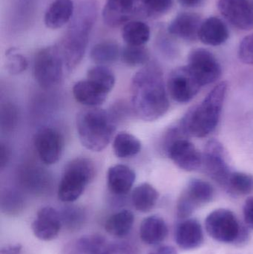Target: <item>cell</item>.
Here are the masks:
<instances>
[{"label": "cell", "mask_w": 253, "mask_h": 254, "mask_svg": "<svg viewBox=\"0 0 253 254\" xmlns=\"http://www.w3.org/2000/svg\"><path fill=\"white\" fill-rule=\"evenodd\" d=\"M135 179V171L124 164L112 166L107 173L108 190L114 195H126L133 187Z\"/></svg>", "instance_id": "cell-19"}, {"label": "cell", "mask_w": 253, "mask_h": 254, "mask_svg": "<svg viewBox=\"0 0 253 254\" xmlns=\"http://www.w3.org/2000/svg\"><path fill=\"white\" fill-rule=\"evenodd\" d=\"M87 80L106 93H109L115 84V76L105 65H98L88 71Z\"/></svg>", "instance_id": "cell-29"}, {"label": "cell", "mask_w": 253, "mask_h": 254, "mask_svg": "<svg viewBox=\"0 0 253 254\" xmlns=\"http://www.w3.org/2000/svg\"><path fill=\"white\" fill-rule=\"evenodd\" d=\"M120 54V48L115 42L103 41L92 48L90 57L95 64L105 65L117 61Z\"/></svg>", "instance_id": "cell-28"}, {"label": "cell", "mask_w": 253, "mask_h": 254, "mask_svg": "<svg viewBox=\"0 0 253 254\" xmlns=\"http://www.w3.org/2000/svg\"><path fill=\"white\" fill-rule=\"evenodd\" d=\"M95 174L96 169L92 160L84 157L71 160L64 169L58 188V198L62 202L77 201L94 180Z\"/></svg>", "instance_id": "cell-5"}, {"label": "cell", "mask_w": 253, "mask_h": 254, "mask_svg": "<svg viewBox=\"0 0 253 254\" xmlns=\"http://www.w3.org/2000/svg\"><path fill=\"white\" fill-rule=\"evenodd\" d=\"M62 226L60 213L53 207H45L37 212L31 229L39 240L51 241L58 237Z\"/></svg>", "instance_id": "cell-15"}, {"label": "cell", "mask_w": 253, "mask_h": 254, "mask_svg": "<svg viewBox=\"0 0 253 254\" xmlns=\"http://www.w3.org/2000/svg\"><path fill=\"white\" fill-rule=\"evenodd\" d=\"M65 71L58 45L39 51L34 58L33 72L37 83L43 89H51L60 83Z\"/></svg>", "instance_id": "cell-6"}, {"label": "cell", "mask_w": 253, "mask_h": 254, "mask_svg": "<svg viewBox=\"0 0 253 254\" xmlns=\"http://www.w3.org/2000/svg\"><path fill=\"white\" fill-rule=\"evenodd\" d=\"M208 235L221 243H241L246 240L248 233L242 228L236 215L227 209H217L205 220Z\"/></svg>", "instance_id": "cell-7"}, {"label": "cell", "mask_w": 253, "mask_h": 254, "mask_svg": "<svg viewBox=\"0 0 253 254\" xmlns=\"http://www.w3.org/2000/svg\"><path fill=\"white\" fill-rule=\"evenodd\" d=\"M238 55L242 63L253 65V34L247 36L242 40Z\"/></svg>", "instance_id": "cell-37"}, {"label": "cell", "mask_w": 253, "mask_h": 254, "mask_svg": "<svg viewBox=\"0 0 253 254\" xmlns=\"http://www.w3.org/2000/svg\"><path fill=\"white\" fill-rule=\"evenodd\" d=\"M28 65L26 58L15 49H10L6 53L5 67L9 74L13 75L21 74L27 69Z\"/></svg>", "instance_id": "cell-35"}, {"label": "cell", "mask_w": 253, "mask_h": 254, "mask_svg": "<svg viewBox=\"0 0 253 254\" xmlns=\"http://www.w3.org/2000/svg\"><path fill=\"white\" fill-rule=\"evenodd\" d=\"M227 82L217 84L199 105L190 109L181 120L190 136L206 137L218 126L227 95Z\"/></svg>", "instance_id": "cell-4"}, {"label": "cell", "mask_w": 253, "mask_h": 254, "mask_svg": "<svg viewBox=\"0 0 253 254\" xmlns=\"http://www.w3.org/2000/svg\"><path fill=\"white\" fill-rule=\"evenodd\" d=\"M150 254H178V252L172 246H164L159 247Z\"/></svg>", "instance_id": "cell-42"}, {"label": "cell", "mask_w": 253, "mask_h": 254, "mask_svg": "<svg viewBox=\"0 0 253 254\" xmlns=\"http://www.w3.org/2000/svg\"><path fill=\"white\" fill-rule=\"evenodd\" d=\"M117 128L113 113L98 107L82 110L77 117V130L83 146L92 152H101L111 142Z\"/></svg>", "instance_id": "cell-3"}, {"label": "cell", "mask_w": 253, "mask_h": 254, "mask_svg": "<svg viewBox=\"0 0 253 254\" xmlns=\"http://www.w3.org/2000/svg\"><path fill=\"white\" fill-rule=\"evenodd\" d=\"M244 219L248 228L253 230V196L245 201L243 208Z\"/></svg>", "instance_id": "cell-38"}, {"label": "cell", "mask_w": 253, "mask_h": 254, "mask_svg": "<svg viewBox=\"0 0 253 254\" xmlns=\"http://www.w3.org/2000/svg\"><path fill=\"white\" fill-rule=\"evenodd\" d=\"M168 227L163 218L157 215L148 216L141 222L140 237L149 246H155L164 241L168 235Z\"/></svg>", "instance_id": "cell-21"}, {"label": "cell", "mask_w": 253, "mask_h": 254, "mask_svg": "<svg viewBox=\"0 0 253 254\" xmlns=\"http://www.w3.org/2000/svg\"><path fill=\"white\" fill-rule=\"evenodd\" d=\"M218 7L221 15L238 29H253V8L249 0H219Z\"/></svg>", "instance_id": "cell-13"}, {"label": "cell", "mask_w": 253, "mask_h": 254, "mask_svg": "<svg viewBox=\"0 0 253 254\" xmlns=\"http://www.w3.org/2000/svg\"><path fill=\"white\" fill-rule=\"evenodd\" d=\"M1 210L5 214L16 216L23 209V200L16 191L7 190L1 194Z\"/></svg>", "instance_id": "cell-34"}, {"label": "cell", "mask_w": 253, "mask_h": 254, "mask_svg": "<svg viewBox=\"0 0 253 254\" xmlns=\"http://www.w3.org/2000/svg\"><path fill=\"white\" fill-rule=\"evenodd\" d=\"M76 249L80 254H102L106 248L102 237L91 235L80 239L76 243Z\"/></svg>", "instance_id": "cell-32"}, {"label": "cell", "mask_w": 253, "mask_h": 254, "mask_svg": "<svg viewBox=\"0 0 253 254\" xmlns=\"http://www.w3.org/2000/svg\"><path fill=\"white\" fill-rule=\"evenodd\" d=\"M172 3L173 0H141V10L147 16H160L170 10Z\"/></svg>", "instance_id": "cell-36"}, {"label": "cell", "mask_w": 253, "mask_h": 254, "mask_svg": "<svg viewBox=\"0 0 253 254\" xmlns=\"http://www.w3.org/2000/svg\"><path fill=\"white\" fill-rule=\"evenodd\" d=\"M226 190L234 195H246L253 192V176L242 172H233Z\"/></svg>", "instance_id": "cell-30"}, {"label": "cell", "mask_w": 253, "mask_h": 254, "mask_svg": "<svg viewBox=\"0 0 253 254\" xmlns=\"http://www.w3.org/2000/svg\"><path fill=\"white\" fill-rule=\"evenodd\" d=\"M135 0H106L102 17L111 28H117L127 23L135 10Z\"/></svg>", "instance_id": "cell-18"}, {"label": "cell", "mask_w": 253, "mask_h": 254, "mask_svg": "<svg viewBox=\"0 0 253 254\" xmlns=\"http://www.w3.org/2000/svg\"><path fill=\"white\" fill-rule=\"evenodd\" d=\"M135 222V216L130 210H123L111 215L105 223L108 234L117 238L126 237L130 233Z\"/></svg>", "instance_id": "cell-25"}, {"label": "cell", "mask_w": 253, "mask_h": 254, "mask_svg": "<svg viewBox=\"0 0 253 254\" xmlns=\"http://www.w3.org/2000/svg\"><path fill=\"white\" fill-rule=\"evenodd\" d=\"M34 146L42 162L46 165H52L56 164L62 156L63 137L55 128L43 127L36 134Z\"/></svg>", "instance_id": "cell-12"}, {"label": "cell", "mask_w": 253, "mask_h": 254, "mask_svg": "<svg viewBox=\"0 0 253 254\" xmlns=\"http://www.w3.org/2000/svg\"><path fill=\"white\" fill-rule=\"evenodd\" d=\"M178 2L185 7H196L203 3V0H178Z\"/></svg>", "instance_id": "cell-43"}, {"label": "cell", "mask_w": 253, "mask_h": 254, "mask_svg": "<svg viewBox=\"0 0 253 254\" xmlns=\"http://www.w3.org/2000/svg\"><path fill=\"white\" fill-rule=\"evenodd\" d=\"M202 18L193 12H183L175 16L168 27L169 34L185 41L199 39Z\"/></svg>", "instance_id": "cell-16"}, {"label": "cell", "mask_w": 253, "mask_h": 254, "mask_svg": "<svg viewBox=\"0 0 253 254\" xmlns=\"http://www.w3.org/2000/svg\"><path fill=\"white\" fill-rule=\"evenodd\" d=\"M62 225L71 231L78 230L83 226L86 219V213L83 209L77 206H68L60 213Z\"/></svg>", "instance_id": "cell-33"}, {"label": "cell", "mask_w": 253, "mask_h": 254, "mask_svg": "<svg viewBox=\"0 0 253 254\" xmlns=\"http://www.w3.org/2000/svg\"><path fill=\"white\" fill-rule=\"evenodd\" d=\"M151 31L145 22L130 21L123 26L122 37L128 46H144L150 40Z\"/></svg>", "instance_id": "cell-26"}, {"label": "cell", "mask_w": 253, "mask_h": 254, "mask_svg": "<svg viewBox=\"0 0 253 254\" xmlns=\"http://www.w3.org/2000/svg\"><path fill=\"white\" fill-rule=\"evenodd\" d=\"M96 16L97 6L95 2L83 3L65 35L57 44L63 59L65 71L68 72L75 69L83 60Z\"/></svg>", "instance_id": "cell-2"}, {"label": "cell", "mask_w": 253, "mask_h": 254, "mask_svg": "<svg viewBox=\"0 0 253 254\" xmlns=\"http://www.w3.org/2000/svg\"><path fill=\"white\" fill-rule=\"evenodd\" d=\"M166 152L175 165L185 171H195L202 166V154L187 138L174 142Z\"/></svg>", "instance_id": "cell-14"}, {"label": "cell", "mask_w": 253, "mask_h": 254, "mask_svg": "<svg viewBox=\"0 0 253 254\" xmlns=\"http://www.w3.org/2000/svg\"><path fill=\"white\" fill-rule=\"evenodd\" d=\"M202 87L187 65L175 68L168 77V92L174 101L180 104L190 102Z\"/></svg>", "instance_id": "cell-10"}, {"label": "cell", "mask_w": 253, "mask_h": 254, "mask_svg": "<svg viewBox=\"0 0 253 254\" xmlns=\"http://www.w3.org/2000/svg\"><path fill=\"white\" fill-rule=\"evenodd\" d=\"M202 167L208 176L225 190L233 172L227 152L221 142L212 139L206 143L202 154Z\"/></svg>", "instance_id": "cell-8"}, {"label": "cell", "mask_w": 253, "mask_h": 254, "mask_svg": "<svg viewBox=\"0 0 253 254\" xmlns=\"http://www.w3.org/2000/svg\"><path fill=\"white\" fill-rule=\"evenodd\" d=\"M102 254H135L132 247L126 244H117L106 248Z\"/></svg>", "instance_id": "cell-39"}, {"label": "cell", "mask_w": 253, "mask_h": 254, "mask_svg": "<svg viewBox=\"0 0 253 254\" xmlns=\"http://www.w3.org/2000/svg\"><path fill=\"white\" fill-rule=\"evenodd\" d=\"M159 193L157 190L149 183L138 185L132 192V204L138 211L149 213L157 204Z\"/></svg>", "instance_id": "cell-24"}, {"label": "cell", "mask_w": 253, "mask_h": 254, "mask_svg": "<svg viewBox=\"0 0 253 254\" xmlns=\"http://www.w3.org/2000/svg\"><path fill=\"white\" fill-rule=\"evenodd\" d=\"M108 94L89 80L77 82L73 87V95L77 102L89 107L102 105Z\"/></svg>", "instance_id": "cell-23"}, {"label": "cell", "mask_w": 253, "mask_h": 254, "mask_svg": "<svg viewBox=\"0 0 253 254\" xmlns=\"http://www.w3.org/2000/svg\"><path fill=\"white\" fill-rule=\"evenodd\" d=\"M131 102L135 116L145 122H154L167 113L169 98L157 64L148 63L132 77Z\"/></svg>", "instance_id": "cell-1"}, {"label": "cell", "mask_w": 253, "mask_h": 254, "mask_svg": "<svg viewBox=\"0 0 253 254\" xmlns=\"http://www.w3.org/2000/svg\"><path fill=\"white\" fill-rule=\"evenodd\" d=\"M22 247L21 245L7 246L2 248L0 251V254H22Z\"/></svg>", "instance_id": "cell-41"}, {"label": "cell", "mask_w": 253, "mask_h": 254, "mask_svg": "<svg viewBox=\"0 0 253 254\" xmlns=\"http://www.w3.org/2000/svg\"><path fill=\"white\" fill-rule=\"evenodd\" d=\"M10 159V150L4 143H1L0 146V168L4 170Z\"/></svg>", "instance_id": "cell-40"}, {"label": "cell", "mask_w": 253, "mask_h": 254, "mask_svg": "<svg viewBox=\"0 0 253 254\" xmlns=\"http://www.w3.org/2000/svg\"><path fill=\"white\" fill-rule=\"evenodd\" d=\"M122 61L131 67L145 65L150 61V53L148 50L142 46H126L122 50Z\"/></svg>", "instance_id": "cell-31"}, {"label": "cell", "mask_w": 253, "mask_h": 254, "mask_svg": "<svg viewBox=\"0 0 253 254\" xmlns=\"http://www.w3.org/2000/svg\"><path fill=\"white\" fill-rule=\"evenodd\" d=\"M74 12L72 0H54L45 13V25L51 29L62 28L72 19Z\"/></svg>", "instance_id": "cell-22"}, {"label": "cell", "mask_w": 253, "mask_h": 254, "mask_svg": "<svg viewBox=\"0 0 253 254\" xmlns=\"http://www.w3.org/2000/svg\"><path fill=\"white\" fill-rule=\"evenodd\" d=\"M141 141L130 133H118L113 141L114 155L119 158H128L138 155L141 150Z\"/></svg>", "instance_id": "cell-27"}, {"label": "cell", "mask_w": 253, "mask_h": 254, "mask_svg": "<svg viewBox=\"0 0 253 254\" xmlns=\"http://www.w3.org/2000/svg\"><path fill=\"white\" fill-rule=\"evenodd\" d=\"M202 86L215 83L221 77V66L215 55L203 48L195 49L188 57V65Z\"/></svg>", "instance_id": "cell-11"}, {"label": "cell", "mask_w": 253, "mask_h": 254, "mask_svg": "<svg viewBox=\"0 0 253 254\" xmlns=\"http://www.w3.org/2000/svg\"><path fill=\"white\" fill-rule=\"evenodd\" d=\"M175 237L177 245L181 249L193 250L203 244V229L196 219H184L177 226Z\"/></svg>", "instance_id": "cell-17"}, {"label": "cell", "mask_w": 253, "mask_h": 254, "mask_svg": "<svg viewBox=\"0 0 253 254\" xmlns=\"http://www.w3.org/2000/svg\"><path fill=\"white\" fill-rule=\"evenodd\" d=\"M215 190L210 184L201 179H193L178 198L177 216L181 220L188 219L199 207L210 202Z\"/></svg>", "instance_id": "cell-9"}, {"label": "cell", "mask_w": 253, "mask_h": 254, "mask_svg": "<svg viewBox=\"0 0 253 254\" xmlns=\"http://www.w3.org/2000/svg\"><path fill=\"white\" fill-rule=\"evenodd\" d=\"M230 37L227 25L216 16H211L202 22L199 39L203 44L218 46L224 44Z\"/></svg>", "instance_id": "cell-20"}]
</instances>
